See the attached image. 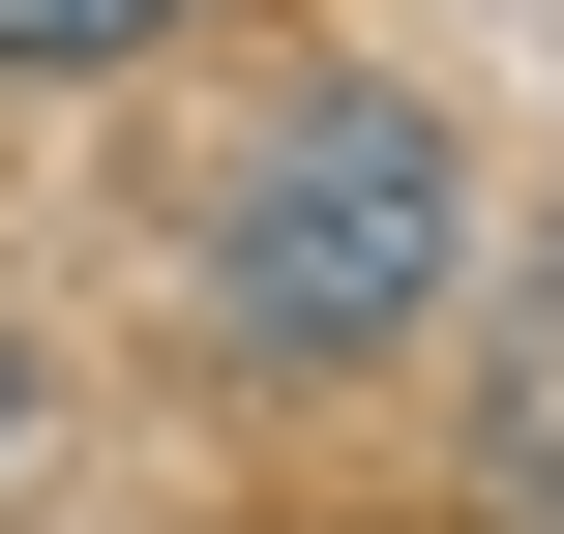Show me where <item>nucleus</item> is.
<instances>
[{"label": "nucleus", "mask_w": 564, "mask_h": 534, "mask_svg": "<svg viewBox=\"0 0 564 534\" xmlns=\"http://www.w3.org/2000/svg\"><path fill=\"white\" fill-rule=\"evenodd\" d=\"M446 327V119L416 89H297L238 178H208V357H416Z\"/></svg>", "instance_id": "f257e3e1"}, {"label": "nucleus", "mask_w": 564, "mask_h": 534, "mask_svg": "<svg viewBox=\"0 0 564 534\" xmlns=\"http://www.w3.org/2000/svg\"><path fill=\"white\" fill-rule=\"evenodd\" d=\"M476 476L564 534V268H535V327H506V416H476Z\"/></svg>", "instance_id": "f03ea898"}, {"label": "nucleus", "mask_w": 564, "mask_h": 534, "mask_svg": "<svg viewBox=\"0 0 564 534\" xmlns=\"http://www.w3.org/2000/svg\"><path fill=\"white\" fill-rule=\"evenodd\" d=\"M149 30H208V0H0V59H30V89H89V59H149Z\"/></svg>", "instance_id": "7ed1b4c3"}, {"label": "nucleus", "mask_w": 564, "mask_h": 534, "mask_svg": "<svg viewBox=\"0 0 564 534\" xmlns=\"http://www.w3.org/2000/svg\"><path fill=\"white\" fill-rule=\"evenodd\" d=\"M0 446H30V327H0Z\"/></svg>", "instance_id": "20e7f679"}]
</instances>
